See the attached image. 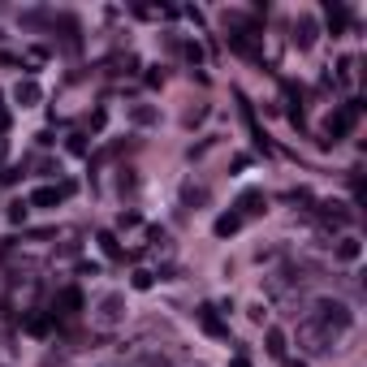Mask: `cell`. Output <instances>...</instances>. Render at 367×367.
Returning <instances> with one entry per match:
<instances>
[{
	"instance_id": "7",
	"label": "cell",
	"mask_w": 367,
	"mask_h": 367,
	"mask_svg": "<svg viewBox=\"0 0 367 367\" xmlns=\"http://www.w3.org/2000/svg\"><path fill=\"white\" fill-rule=\"evenodd\" d=\"M199 324L212 333V337H229V324L217 316V307H212V302H203V307H199Z\"/></svg>"
},
{
	"instance_id": "22",
	"label": "cell",
	"mask_w": 367,
	"mask_h": 367,
	"mask_svg": "<svg viewBox=\"0 0 367 367\" xmlns=\"http://www.w3.org/2000/svg\"><path fill=\"white\" fill-rule=\"evenodd\" d=\"M43 61H48L43 48H31V52H26V65H43Z\"/></svg>"
},
{
	"instance_id": "18",
	"label": "cell",
	"mask_w": 367,
	"mask_h": 367,
	"mask_svg": "<svg viewBox=\"0 0 367 367\" xmlns=\"http://www.w3.org/2000/svg\"><path fill=\"white\" fill-rule=\"evenodd\" d=\"M130 285H134V290H151V285H155V273H147V268H134Z\"/></svg>"
},
{
	"instance_id": "16",
	"label": "cell",
	"mask_w": 367,
	"mask_h": 367,
	"mask_svg": "<svg viewBox=\"0 0 367 367\" xmlns=\"http://www.w3.org/2000/svg\"><path fill=\"white\" fill-rule=\"evenodd\" d=\"M264 350H268L273 358H285V333H281V329H268V333H264Z\"/></svg>"
},
{
	"instance_id": "27",
	"label": "cell",
	"mask_w": 367,
	"mask_h": 367,
	"mask_svg": "<svg viewBox=\"0 0 367 367\" xmlns=\"http://www.w3.org/2000/svg\"><path fill=\"white\" fill-rule=\"evenodd\" d=\"M0 65H13V57H9V52H0Z\"/></svg>"
},
{
	"instance_id": "17",
	"label": "cell",
	"mask_w": 367,
	"mask_h": 367,
	"mask_svg": "<svg viewBox=\"0 0 367 367\" xmlns=\"http://www.w3.org/2000/svg\"><path fill=\"white\" fill-rule=\"evenodd\" d=\"M358 255H363V242H358V238H341V242H337V259H346V264H354Z\"/></svg>"
},
{
	"instance_id": "19",
	"label": "cell",
	"mask_w": 367,
	"mask_h": 367,
	"mask_svg": "<svg viewBox=\"0 0 367 367\" xmlns=\"http://www.w3.org/2000/svg\"><path fill=\"white\" fill-rule=\"evenodd\" d=\"M26 207H31L26 199H18V203H9V221H13V225H22V221H26Z\"/></svg>"
},
{
	"instance_id": "6",
	"label": "cell",
	"mask_w": 367,
	"mask_h": 367,
	"mask_svg": "<svg viewBox=\"0 0 367 367\" xmlns=\"http://www.w3.org/2000/svg\"><path fill=\"white\" fill-rule=\"evenodd\" d=\"M264 207H268L264 190H242V199H238V217H264Z\"/></svg>"
},
{
	"instance_id": "1",
	"label": "cell",
	"mask_w": 367,
	"mask_h": 367,
	"mask_svg": "<svg viewBox=\"0 0 367 367\" xmlns=\"http://www.w3.org/2000/svg\"><path fill=\"white\" fill-rule=\"evenodd\" d=\"M311 320L324 324V329L337 337V333L350 329V307H346L341 298H316V302H311Z\"/></svg>"
},
{
	"instance_id": "25",
	"label": "cell",
	"mask_w": 367,
	"mask_h": 367,
	"mask_svg": "<svg viewBox=\"0 0 367 367\" xmlns=\"http://www.w3.org/2000/svg\"><path fill=\"white\" fill-rule=\"evenodd\" d=\"M229 367H251V358H246V354H234V363H229Z\"/></svg>"
},
{
	"instance_id": "20",
	"label": "cell",
	"mask_w": 367,
	"mask_h": 367,
	"mask_svg": "<svg viewBox=\"0 0 367 367\" xmlns=\"http://www.w3.org/2000/svg\"><path fill=\"white\" fill-rule=\"evenodd\" d=\"M329 22H333V35H337V31L346 26V9H341V5H329Z\"/></svg>"
},
{
	"instance_id": "9",
	"label": "cell",
	"mask_w": 367,
	"mask_h": 367,
	"mask_svg": "<svg viewBox=\"0 0 367 367\" xmlns=\"http://www.w3.org/2000/svg\"><path fill=\"white\" fill-rule=\"evenodd\" d=\"M22 329H26L31 337H48V333H52V311H31V316L22 320Z\"/></svg>"
},
{
	"instance_id": "24",
	"label": "cell",
	"mask_w": 367,
	"mask_h": 367,
	"mask_svg": "<svg viewBox=\"0 0 367 367\" xmlns=\"http://www.w3.org/2000/svg\"><path fill=\"white\" fill-rule=\"evenodd\" d=\"M70 151H74V155H82V151H87V138H82V134H74V138H70Z\"/></svg>"
},
{
	"instance_id": "26",
	"label": "cell",
	"mask_w": 367,
	"mask_h": 367,
	"mask_svg": "<svg viewBox=\"0 0 367 367\" xmlns=\"http://www.w3.org/2000/svg\"><path fill=\"white\" fill-rule=\"evenodd\" d=\"M285 367H307V363L302 358H285Z\"/></svg>"
},
{
	"instance_id": "14",
	"label": "cell",
	"mask_w": 367,
	"mask_h": 367,
	"mask_svg": "<svg viewBox=\"0 0 367 367\" xmlns=\"http://www.w3.org/2000/svg\"><path fill=\"white\" fill-rule=\"evenodd\" d=\"M238 229H242V217H238V212H225V217H217V225H212L217 238H234Z\"/></svg>"
},
{
	"instance_id": "15",
	"label": "cell",
	"mask_w": 367,
	"mask_h": 367,
	"mask_svg": "<svg viewBox=\"0 0 367 367\" xmlns=\"http://www.w3.org/2000/svg\"><path fill=\"white\" fill-rule=\"evenodd\" d=\"M182 203H186V207H203V203H207V186L186 182V186H182Z\"/></svg>"
},
{
	"instance_id": "10",
	"label": "cell",
	"mask_w": 367,
	"mask_h": 367,
	"mask_svg": "<svg viewBox=\"0 0 367 367\" xmlns=\"http://www.w3.org/2000/svg\"><path fill=\"white\" fill-rule=\"evenodd\" d=\"M13 99L22 104V109H31V104H39V99H43V91H39V82H35V78H22V82L13 87Z\"/></svg>"
},
{
	"instance_id": "28",
	"label": "cell",
	"mask_w": 367,
	"mask_h": 367,
	"mask_svg": "<svg viewBox=\"0 0 367 367\" xmlns=\"http://www.w3.org/2000/svg\"><path fill=\"white\" fill-rule=\"evenodd\" d=\"M5 151H9V143H5V138H0V160H5Z\"/></svg>"
},
{
	"instance_id": "5",
	"label": "cell",
	"mask_w": 367,
	"mask_h": 367,
	"mask_svg": "<svg viewBox=\"0 0 367 367\" xmlns=\"http://www.w3.org/2000/svg\"><path fill=\"white\" fill-rule=\"evenodd\" d=\"M229 48L238 52V57H246V61H264V52H259L251 31H229Z\"/></svg>"
},
{
	"instance_id": "29",
	"label": "cell",
	"mask_w": 367,
	"mask_h": 367,
	"mask_svg": "<svg viewBox=\"0 0 367 367\" xmlns=\"http://www.w3.org/2000/svg\"><path fill=\"white\" fill-rule=\"evenodd\" d=\"M195 367H199V363H195Z\"/></svg>"
},
{
	"instance_id": "3",
	"label": "cell",
	"mask_w": 367,
	"mask_h": 367,
	"mask_svg": "<svg viewBox=\"0 0 367 367\" xmlns=\"http://www.w3.org/2000/svg\"><path fill=\"white\" fill-rule=\"evenodd\" d=\"M126 320V294H104L99 298V307H95V329H117Z\"/></svg>"
},
{
	"instance_id": "13",
	"label": "cell",
	"mask_w": 367,
	"mask_h": 367,
	"mask_svg": "<svg viewBox=\"0 0 367 367\" xmlns=\"http://www.w3.org/2000/svg\"><path fill=\"white\" fill-rule=\"evenodd\" d=\"M95 242H99V251L109 255V259H126V251H121L117 234H109V229H99V234H95Z\"/></svg>"
},
{
	"instance_id": "8",
	"label": "cell",
	"mask_w": 367,
	"mask_h": 367,
	"mask_svg": "<svg viewBox=\"0 0 367 367\" xmlns=\"http://www.w3.org/2000/svg\"><path fill=\"white\" fill-rule=\"evenodd\" d=\"M294 43H298V48H311V43H316V18H307V13L294 18Z\"/></svg>"
},
{
	"instance_id": "12",
	"label": "cell",
	"mask_w": 367,
	"mask_h": 367,
	"mask_svg": "<svg viewBox=\"0 0 367 367\" xmlns=\"http://www.w3.org/2000/svg\"><path fill=\"white\" fill-rule=\"evenodd\" d=\"M130 121H134V126H155V121H160V109H155V104H134V109H130Z\"/></svg>"
},
{
	"instance_id": "11",
	"label": "cell",
	"mask_w": 367,
	"mask_h": 367,
	"mask_svg": "<svg viewBox=\"0 0 367 367\" xmlns=\"http://www.w3.org/2000/svg\"><path fill=\"white\" fill-rule=\"evenodd\" d=\"M65 195H61V186H39L35 195H31V207H57Z\"/></svg>"
},
{
	"instance_id": "2",
	"label": "cell",
	"mask_w": 367,
	"mask_h": 367,
	"mask_svg": "<svg viewBox=\"0 0 367 367\" xmlns=\"http://www.w3.org/2000/svg\"><path fill=\"white\" fill-rule=\"evenodd\" d=\"M298 346H302L307 354H329V350L337 346V337H333V333H329L324 324H316V320L307 316V320L298 324Z\"/></svg>"
},
{
	"instance_id": "4",
	"label": "cell",
	"mask_w": 367,
	"mask_h": 367,
	"mask_svg": "<svg viewBox=\"0 0 367 367\" xmlns=\"http://www.w3.org/2000/svg\"><path fill=\"white\" fill-rule=\"evenodd\" d=\"M82 311V290L78 285H65L61 294H57V311H52V316H61V320H74Z\"/></svg>"
},
{
	"instance_id": "23",
	"label": "cell",
	"mask_w": 367,
	"mask_h": 367,
	"mask_svg": "<svg viewBox=\"0 0 367 367\" xmlns=\"http://www.w3.org/2000/svg\"><path fill=\"white\" fill-rule=\"evenodd\" d=\"M160 82H165V70L151 65V70H147V87H160Z\"/></svg>"
},
{
	"instance_id": "21",
	"label": "cell",
	"mask_w": 367,
	"mask_h": 367,
	"mask_svg": "<svg viewBox=\"0 0 367 367\" xmlns=\"http://www.w3.org/2000/svg\"><path fill=\"white\" fill-rule=\"evenodd\" d=\"M117 190L126 195V190H134V173L130 169H121V177H117Z\"/></svg>"
}]
</instances>
